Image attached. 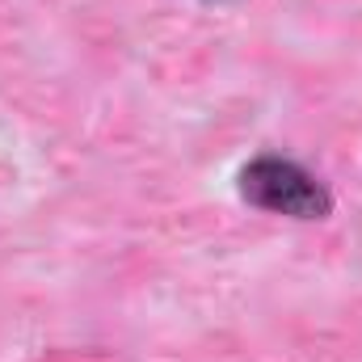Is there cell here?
<instances>
[{"instance_id": "cell-1", "label": "cell", "mask_w": 362, "mask_h": 362, "mask_svg": "<svg viewBox=\"0 0 362 362\" xmlns=\"http://www.w3.org/2000/svg\"><path fill=\"white\" fill-rule=\"evenodd\" d=\"M236 194L245 206L295 219V223H320L333 215V189L316 169H308L291 152H257L236 169Z\"/></svg>"}, {"instance_id": "cell-2", "label": "cell", "mask_w": 362, "mask_h": 362, "mask_svg": "<svg viewBox=\"0 0 362 362\" xmlns=\"http://www.w3.org/2000/svg\"><path fill=\"white\" fill-rule=\"evenodd\" d=\"M198 4H211V8H228V4H240V0H198Z\"/></svg>"}]
</instances>
